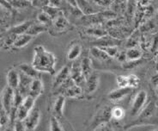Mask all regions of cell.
Segmentation results:
<instances>
[{
	"instance_id": "6da1fadb",
	"label": "cell",
	"mask_w": 158,
	"mask_h": 131,
	"mask_svg": "<svg viewBox=\"0 0 158 131\" xmlns=\"http://www.w3.org/2000/svg\"><path fill=\"white\" fill-rule=\"evenodd\" d=\"M32 65L39 72L53 74L55 72L56 57L51 52L48 51L43 46H36L34 50Z\"/></svg>"
},
{
	"instance_id": "7a4b0ae2",
	"label": "cell",
	"mask_w": 158,
	"mask_h": 131,
	"mask_svg": "<svg viewBox=\"0 0 158 131\" xmlns=\"http://www.w3.org/2000/svg\"><path fill=\"white\" fill-rule=\"evenodd\" d=\"M51 28V32L52 34H63V33L71 30L72 27H71L70 22L66 18V16H64V12L62 11L52 20V25L49 28Z\"/></svg>"
},
{
	"instance_id": "3957f363",
	"label": "cell",
	"mask_w": 158,
	"mask_h": 131,
	"mask_svg": "<svg viewBox=\"0 0 158 131\" xmlns=\"http://www.w3.org/2000/svg\"><path fill=\"white\" fill-rule=\"evenodd\" d=\"M111 117H112V108L107 105H104L97 111L95 118L93 120V124H91V126H95L94 129H97V127L100 125L107 124Z\"/></svg>"
},
{
	"instance_id": "277c9868",
	"label": "cell",
	"mask_w": 158,
	"mask_h": 131,
	"mask_svg": "<svg viewBox=\"0 0 158 131\" xmlns=\"http://www.w3.org/2000/svg\"><path fill=\"white\" fill-rule=\"evenodd\" d=\"M147 93L145 91H140L135 95L132 101V105L131 109V115L137 116L141 113V111L145 107L147 102Z\"/></svg>"
},
{
	"instance_id": "5b68a950",
	"label": "cell",
	"mask_w": 158,
	"mask_h": 131,
	"mask_svg": "<svg viewBox=\"0 0 158 131\" xmlns=\"http://www.w3.org/2000/svg\"><path fill=\"white\" fill-rule=\"evenodd\" d=\"M71 77L75 81L76 84H77L81 87L84 88L86 79L82 70L81 61L78 62L77 60H74V62L72 63L71 68Z\"/></svg>"
},
{
	"instance_id": "8992f818",
	"label": "cell",
	"mask_w": 158,
	"mask_h": 131,
	"mask_svg": "<svg viewBox=\"0 0 158 131\" xmlns=\"http://www.w3.org/2000/svg\"><path fill=\"white\" fill-rule=\"evenodd\" d=\"M14 94H15V90L10 86L7 85L4 88L2 94V106L6 110V111L10 113L12 108L14 107Z\"/></svg>"
},
{
	"instance_id": "52a82bcc",
	"label": "cell",
	"mask_w": 158,
	"mask_h": 131,
	"mask_svg": "<svg viewBox=\"0 0 158 131\" xmlns=\"http://www.w3.org/2000/svg\"><path fill=\"white\" fill-rule=\"evenodd\" d=\"M99 82H100V76L96 72H93L85 81V85L83 88L85 94L90 95L95 92L99 86Z\"/></svg>"
},
{
	"instance_id": "ba28073f",
	"label": "cell",
	"mask_w": 158,
	"mask_h": 131,
	"mask_svg": "<svg viewBox=\"0 0 158 131\" xmlns=\"http://www.w3.org/2000/svg\"><path fill=\"white\" fill-rule=\"evenodd\" d=\"M40 112L39 109L34 108L27 116V118L24 120V124L26 127V130H34L40 123Z\"/></svg>"
},
{
	"instance_id": "9c48e42d",
	"label": "cell",
	"mask_w": 158,
	"mask_h": 131,
	"mask_svg": "<svg viewBox=\"0 0 158 131\" xmlns=\"http://www.w3.org/2000/svg\"><path fill=\"white\" fill-rule=\"evenodd\" d=\"M20 74V81L19 85L17 90L21 92V94L23 96L24 98L29 95V90L31 86V83L34 79L30 78L29 76L26 75L23 72L19 71Z\"/></svg>"
},
{
	"instance_id": "30bf717a",
	"label": "cell",
	"mask_w": 158,
	"mask_h": 131,
	"mask_svg": "<svg viewBox=\"0 0 158 131\" xmlns=\"http://www.w3.org/2000/svg\"><path fill=\"white\" fill-rule=\"evenodd\" d=\"M70 76H71V69L68 68L67 66L63 67L59 70V72L57 73V75L54 78L53 84H52V88L54 90H57Z\"/></svg>"
},
{
	"instance_id": "8fae6325",
	"label": "cell",
	"mask_w": 158,
	"mask_h": 131,
	"mask_svg": "<svg viewBox=\"0 0 158 131\" xmlns=\"http://www.w3.org/2000/svg\"><path fill=\"white\" fill-rule=\"evenodd\" d=\"M65 98H77L83 95H85V92L83 87H81L77 84H73L70 87H68L66 90L61 93Z\"/></svg>"
},
{
	"instance_id": "7c38bea8",
	"label": "cell",
	"mask_w": 158,
	"mask_h": 131,
	"mask_svg": "<svg viewBox=\"0 0 158 131\" xmlns=\"http://www.w3.org/2000/svg\"><path fill=\"white\" fill-rule=\"evenodd\" d=\"M132 91V88L131 87H118L114 91H112L108 93L107 98L111 101H118L125 98L127 95H129Z\"/></svg>"
},
{
	"instance_id": "4fadbf2b",
	"label": "cell",
	"mask_w": 158,
	"mask_h": 131,
	"mask_svg": "<svg viewBox=\"0 0 158 131\" xmlns=\"http://www.w3.org/2000/svg\"><path fill=\"white\" fill-rule=\"evenodd\" d=\"M65 103V97L62 94H59L58 98L54 101V103L52 105V112L53 115L56 116L58 118L63 117L64 115V107Z\"/></svg>"
},
{
	"instance_id": "5bb4252c",
	"label": "cell",
	"mask_w": 158,
	"mask_h": 131,
	"mask_svg": "<svg viewBox=\"0 0 158 131\" xmlns=\"http://www.w3.org/2000/svg\"><path fill=\"white\" fill-rule=\"evenodd\" d=\"M6 79H7V85L13 88L14 90L17 89L20 81L19 70L17 71L16 69H13V68L10 69L7 72Z\"/></svg>"
},
{
	"instance_id": "9a60e30c",
	"label": "cell",
	"mask_w": 158,
	"mask_h": 131,
	"mask_svg": "<svg viewBox=\"0 0 158 131\" xmlns=\"http://www.w3.org/2000/svg\"><path fill=\"white\" fill-rule=\"evenodd\" d=\"M43 92V84L40 78L34 79L31 83L30 90H29V95L35 98L36 99L39 98L40 96Z\"/></svg>"
},
{
	"instance_id": "2e32d148",
	"label": "cell",
	"mask_w": 158,
	"mask_h": 131,
	"mask_svg": "<svg viewBox=\"0 0 158 131\" xmlns=\"http://www.w3.org/2000/svg\"><path fill=\"white\" fill-rule=\"evenodd\" d=\"M18 70L23 72L26 75L29 76L32 79L40 78L39 71L33 65H29V64L27 63H21L18 65Z\"/></svg>"
},
{
	"instance_id": "e0dca14e",
	"label": "cell",
	"mask_w": 158,
	"mask_h": 131,
	"mask_svg": "<svg viewBox=\"0 0 158 131\" xmlns=\"http://www.w3.org/2000/svg\"><path fill=\"white\" fill-rule=\"evenodd\" d=\"M82 54V47L77 42H73L69 48L67 52V59L71 61L77 60L79 56Z\"/></svg>"
},
{
	"instance_id": "ac0fdd59",
	"label": "cell",
	"mask_w": 158,
	"mask_h": 131,
	"mask_svg": "<svg viewBox=\"0 0 158 131\" xmlns=\"http://www.w3.org/2000/svg\"><path fill=\"white\" fill-rule=\"evenodd\" d=\"M32 38H33V36L28 35L27 33L22 34V35H18L17 37H16V41H15V43L13 45V48H15V49H21V48L26 47L30 42Z\"/></svg>"
},
{
	"instance_id": "d6986e66",
	"label": "cell",
	"mask_w": 158,
	"mask_h": 131,
	"mask_svg": "<svg viewBox=\"0 0 158 131\" xmlns=\"http://www.w3.org/2000/svg\"><path fill=\"white\" fill-rule=\"evenodd\" d=\"M48 28L46 25L40 24L39 22L36 23L35 21V22L30 25V27L28 28V31H27V34H28V35H30V36H39L40 34L48 31Z\"/></svg>"
},
{
	"instance_id": "ffe728a7",
	"label": "cell",
	"mask_w": 158,
	"mask_h": 131,
	"mask_svg": "<svg viewBox=\"0 0 158 131\" xmlns=\"http://www.w3.org/2000/svg\"><path fill=\"white\" fill-rule=\"evenodd\" d=\"M34 22H35V21H26V22H23V23H22V24H17L16 26L9 28L7 32L16 34L17 36H18V35H22V34H25V33H27L28 28L30 27V25H31Z\"/></svg>"
},
{
	"instance_id": "44dd1931",
	"label": "cell",
	"mask_w": 158,
	"mask_h": 131,
	"mask_svg": "<svg viewBox=\"0 0 158 131\" xmlns=\"http://www.w3.org/2000/svg\"><path fill=\"white\" fill-rule=\"evenodd\" d=\"M142 55V50L136 47H131L127 50V60L129 62H134V61L140 60Z\"/></svg>"
},
{
	"instance_id": "7402d4cb",
	"label": "cell",
	"mask_w": 158,
	"mask_h": 131,
	"mask_svg": "<svg viewBox=\"0 0 158 131\" xmlns=\"http://www.w3.org/2000/svg\"><path fill=\"white\" fill-rule=\"evenodd\" d=\"M90 55L96 60H102V61H106L111 58L102 48H101L100 47H96V46L92 47L90 48Z\"/></svg>"
},
{
	"instance_id": "603a6c76",
	"label": "cell",
	"mask_w": 158,
	"mask_h": 131,
	"mask_svg": "<svg viewBox=\"0 0 158 131\" xmlns=\"http://www.w3.org/2000/svg\"><path fill=\"white\" fill-rule=\"evenodd\" d=\"M81 67L85 79H87L89 76L93 72V68H92V60L89 57H84L81 60Z\"/></svg>"
},
{
	"instance_id": "cb8c5ba5",
	"label": "cell",
	"mask_w": 158,
	"mask_h": 131,
	"mask_svg": "<svg viewBox=\"0 0 158 131\" xmlns=\"http://www.w3.org/2000/svg\"><path fill=\"white\" fill-rule=\"evenodd\" d=\"M84 31L86 32V34H88V36H95L97 38H101V37L107 36L106 29L101 28V27H99V28L95 27V25H92V27H90V28H87Z\"/></svg>"
},
{
	"instance_id": "d4e9b609",
	"label": "cell",
	"mask_w": 158,
	"mask_h": 131,
	"mask_svg": "<svg viewBox=\"0 0 158 131\" xmlns=\"http://www.w3.org/2000/svg\"><path fill=\"white\" fill-rule=\"evenodd\" d=\"M37 21L40 24L46 25L48 28L52 25V18L46 11H42L37 15Z\"/></svg>"
},
{
	"instance_id": "484cf974",
	"label": "cell",
	"mask_w": 158,
	"mask_h": 131,
	"mask_svg": "<svg viewBox=\"0 0 158 131\" xmlns=\"http://www.w3.org/2000/svg\"><path fill=\"white\" fill-rule=\"evenodd\" d=\"M16 37H17V35H16V34L7 32V35L4 37V41H2V42H3L2 47H3L4 49L13 48V45L15 43V41H16Z\"/></svg>"
},
{
	"instance_id": "4316f807",
	"label": "cell",
	"mask_w": 158,
	"mask_h": 131,
	"mask_svg": "<svg viewBox=\"0 0 158 131\" xmlns=\"http://www.w3.org/2000/svg\"><path fill=\"white\" fill-rule=\"evenodd\" d=\"M126 116V111L122 107L119 106H115V107L112 108V118L116 120V121H119V120L123 119Z\"/></svg>"
},
{
	"instance_id": "83f0119b",
	"label": "cell",
	"mask_w": 158,
	"mask_h": 131,
	"mask_svg": "<svg viewBox=\"0 0 158 131\" xmlns=\"http://www.w3.org/2000/svg\"><path fill=\"white\" fill-rule=\"evenodd\" d=\"M10 123V117L9 113L6 111L2 105H1V111H0V124L1 127H4Z\"/></svg>"
},
{
	"instance_id": "f1b7e54d",
	"label": "cell",
	"mask_w": 158,
	"mask_h": 131,
	"mask_svg": "<svg viewBox=\"0 0 158 131\" xmlns=\"http://www.w3.org/2000/svg\"><path fill=\"white\" fill-rule=\"evenodd\" d=\"M29 112L30 111H28L27 108H25L23 104H21L19 107L17 108V110H16V119L24 121L27 118Z\"/></svg>"
},
{
	"instance_id": "f546056e",
	"label": "cell",
	"mask_w": 158,
	"mask_h": 131,
	"mask_svg": "<svg viewBox=\"0 0 158 131\" xmlns=\"http://www.w3.org/2000/svg\"><path fill=\"white\" fill-rule=\"evenodd\" d=\"M155 111V104L152 102L150 103L148 105H146L145 107L143 108V110L141 111V113L139 115L142 116V118H147L150 117L153 115Z\"/></svg>"
},
{
	"instance_id": "4dcf8cb0",
	"label": "cell",
	"mask_w": 158,
	"mask_h": 131,
	"mask_svg": "<svg viewBox=\"0 0 158 131\" xmlns=\"http://www.w3.org/2000/svg\"><path fill=\"white\" fill-rule=\"evenodd\" d=\"M59 118H58L56 116H52L50 118V130L52 131H60L63 130V127L59 123Z\"/></svg>"
},
{
	"instance_id": "1f68e13d",
	"label": "cell",
	"mask_w": 158,
	"mask_h": 131,
	"mask_svg": "<svg viewBox=\"0 0 158 131\" xmlns=\"http://www.w3.org/2000/svg\"><path fill=\"white\" fill-rule=\"evenodd\" d=\"M35 98L32 97V96L28 95L27 97H25L23 99V105L24 107L27 108L28 111H31L33 109H34V106H35Z\"/></svg>"
},
{
	"instance_id": "d6a6232c",
	"label": "cell",
	"mask_w": 158,
	"mask_h": 131,
	"mask_svg": "<svg viewBox=\"0 0 158 131\" xmlns=\"http://www.w3.org/2000/svg\"><path fill=\"white\" fill-rule=\"evenodd\" d=\"M102 48L104 51L107 53L110 57H116L119 52V48H118V45H114V46H107V47H100Z\"/></svg>"
},
{
	"instance_id": "836d02e7",
	"label": "cell",
	"mask_w": 158,
	"mask_h": 131,
	"mask_svg": "<svg viewBox=\"0 0 158 131\" xmlns=\"http://www.w3.org/2000/svg\"><path fill=\"white\" fill-rule=\"evenodd\" d=\"M127 76H128V86L132 89L138 87L139 82H140V80L138 76L135 74H130Z\"/></svg>"
},
{
	"instance_id": "e575fe53",
	"label": "cell",
	"mask_w": 158,
	"mask_h": 131,
	"mask_svg": "<svg viewBox=\"0 0 158 131\" xmlns=\"http://www.w3.org/2000/svg\"><path fill=\"white\" fill-rule=\"evenodd\" d=\"M24 99V97L20 92L17 89L15 90V94H14V107L18 108L23 103Z\"/></svg>"
},
{
	"instance_id": "d590c367",
	"label": "cell",
	"mask_w": 158,
	"mask_h": 131,
	"mask_svg": "<svg viewBox=\"0 0 158 131\" xmlns=\"http://www.w3.org/2000/svg\"><path fill=\"white\" fill-rule=\"evenodd\" d=\"M116 82L118 87H129L128 86V76L119 75L116 78Z\"/></svg>"
},
{
	"instance_id": "8d00e7d4",
	"label": "cell",
	"mask_w": 158,
	"mask_h": 131,
	"mask_svg": "<svg viewBox=\"0 0 158 131\" xmlns=\"http://www.w3.org/2000/svg\"><path fill=\"white\" fill-rule=\"evenodd\" d=\"M47 5H49V0H31V6L33 7L43 9Z\"/></svg>"
},
{
	"instance_id": "74e56055",
	"label": "cell",
	"mask_w": 158,
	"mask_h": 131,
	"mask_svg": "<svg viewBox=\"0 0 158 131\" xmlns=\"http://www.w3.org/2000/svg\"><path fill=\"white\" fill-rule=\"evenodd\" d=\"M94 1L101 7H108V6H111L113 4V3L114 2V0H94Z\"/></svg>"
},
{
	"instance_id": "f35d334b",
	"label": "cell",
	"mask_w": 158,
	"mask_h": 131,
	"mask_svg": "<svg viewBox=\"0 0 158 131\" xmlns=\"http://www.w3.org/2000/svg\"><path fill=\"white\" fill-rule=\"evenodd\" d=\"M62 4V0H49V5L54 6V7H59Z\"/></svg>"
},
{
	"instance_id": "ab89813d",
	"label": "cell",
	"mask_w": 158,
	"mask_h": 131,
	"mask_svg": "<svg viewBox=\"0 0 158 131\" xmlns=\"http://www.w3.org/2000/svg\"><path fill=\"white\" fill-rule=\"evenodd\" d=\"M150 1L151 0H138V4L141 7H147V6H149Z\"/></svg>"
},
{
	"instance_id": "60d3db41",
	"label": "cell",
	"mask_w": 158,
	"mask_h": 131,
	"mask_svg": "<svg viewBox=\"0 0 158 131\" xmlns=\"http://www.w3.org/2000/svg\"><path fill=\"white\" fill-rule=\"evenodd\" d=\"M151 83L153 84V85H154L155 87H156L158 85V74L156 75H155L154 77H152V79H151Z\"/></svg>"
},
{
	"instance_id": "b9f144b4",
	"label": "cell",
	"mask_w": 158,
	"mask_h": 131,
	"mask_svg": "<svg viewBox=\"0 0 158 131\" xmlns=\"http://www.w3.org/2000/svg\"><path fill=\"white\" fill-rule=\"evenodd\" d=\"M66 3L70 5H72V6H75V7H77V0H65Z\"/></svg>"
},
{
	"instance_id": "7bdbcfd3",
	"label": "cell",
	"mask_w": 158,
	"mask_h": 131,
	"mask_svg": "<svg viewBox=\"0 0 158 131\" xmlns=\"http://www.w3.org/2000/svg\"><path fill=\"white\" fill-rule=\"evenodd\" d=\"M156 95L158 96V85L156 87Z\"/></svg>"
},
{
	"instance_id": "ee69618b",
	"label": "cell",
	"mask_w": 158,
	"mask_h": 131,
	"mask_svg": "<svg viewBox=\"0 0 158 131\" xmlns=\"http://www.w3.org/2000/svg\"><path fill=\"white\" fill-rule=\"evenodd\" d=\"M7 1H9V2H11L12 3V1H13V0H7Z\"/></svg>"
},
{
	"instance_id": "f6af8a7d",
	"label": "cell",
	"mask_w": 158,
	"mask_h": 131,
	"mask_svg": "<svg viewBox=\"0 0 158 131\" xmlns=\"http://www.w3.org/2000/svg\"><path fill=\"white\" fill-rule=\"evenodd\" d=\"M28 1H30V2H31V0H28Z\"/></svg>"
}]
</instances>
